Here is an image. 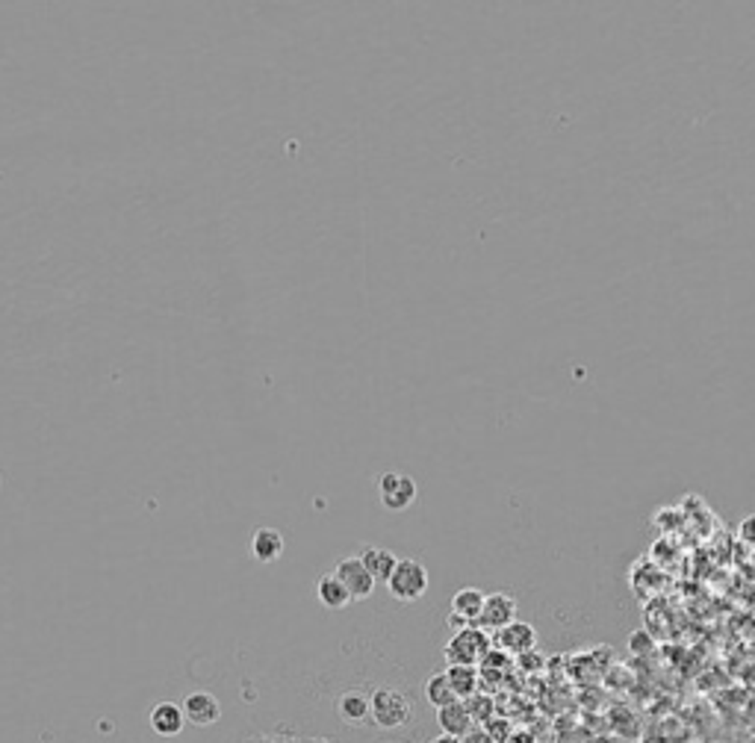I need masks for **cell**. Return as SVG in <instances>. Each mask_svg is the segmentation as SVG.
<instances>
[{"label":"cell","mask_w":755,"mask_h":743,"mask_svg":"<svg viewBox=\"0 0 755 743\" xmlns=\"http://www.w3.org/2000/svg\"><path fill=\"white\" fill-rule=\"evenodd\" d=\"M496 646L490 637V631L478 628V626H469V628H460L451 635V640L446 644V664L449 667H478L481 661L487 658L490 649Z\"/></svg>","instance_id":"6da1fadb"},{"label":"cell","mask_w":755,"mask_h":743,"mask_svg":"<svg viewBox=\"0 0 755 743\" xmlns=\"http://www.w3.org/2000/svg\"><path fill=\"white\" fill-rule=\"evenodd\" d=\"M428 569L422 566L414 557H399L396 569H392L387 590L392 599H399V602H419L422 596L428 593Z\"/></svg>","instance_id":"7a4b0ae2"},{"label":"cell","mask_w":755,"mask_h":743,"mask_svg":"<svg viewBox=\"0 0 755 743\" xmlns=\"http://www.w3.org/2000/svg\"><path fill=\"white\" fill-rule=\"evenodd\" d=\"M369 699H372V722H375L378 729H387V731L401 729L405 722H410V717H414L410 699L396 687H378Z\"/></svg>","instance_id":"3957f363"},{"label":"cell","mask_w":755,"mask_h":743,"mask_svg":"<svg viewBox=\"0 0 755 743\" xmlns=\"http://www.w3.org/2000/svg\"><path fill=\"white\" fill-rule=\"evenodd\" d=\"M375 493H378L381 507L399 514V511H408V507L416 502L419 487H416L414 478L405 475V472H381L378 484H375Z\"/></svg>","instance_id":"277c9868"},{"label":"cell","mask_w":755,"mask_h":743,"mask_svg":"<svg viewBox=\"0 0 755 743\" xmlns=\"http://www.w3.org/2000/svg\"><path fill=\"white\" fill-rule=\"evenodd\" d=\"M334 573H337V578L342 582V587L348 590V596L355 599V602H360V599H369L372 593H375V584H378V582L369 575V569L364 566V561H360L357 555L342 557V561H337Z\"/></svg>","instance_id":"5b68a950"},{"label":"cell","mask_w":755,"mask_h":743,"mask_svg":"<svg viewBox=\"0 0 755 743\" xmlns=\"http://www.w3.org/2000/svg\"><path fill=\"white\" fill-rule=\"evenodd\" d=\"M517 614H519V605L510 593H487L485 610H481L476 626L496 635V631L508 628L510 623H517Z\"/></svg>","instance_id":"8992f818"},{"label":"cell","mask_w":755,"mask_h":743,"mask_svg":"<svg viewBox=\"0 0 755 743\" xmlns=\"http://www.w3.org/2000/svg\"><path fill=\"white\" fill-rule=\"evenodd\" d=\"M493 644H496V649H502L505 655L522 658V655H528V652H535V649H537V631H535V626H528V623H522V619H517V623H510L508 628L496 631Z\"/></svg>","instance_id":"52a82bcc"},{"label":"cell","mask_w":755,"mask_h":743,"mask_svg":"<svg viewBox=\"0 0 755 743\" xmlns=\"http://www.w3.org/2000/svg\"><path fill=\"white\" fill-rule=\"evenodd\" d=\"M184 714L186 722H193L198 729L213 726V722L221 720V702L210 690H195V694H189L184 699Z\"/></svg>","instance_id":"ba28073f"},{"label":"cell","mask_w":755,"mask_h":743,"mask_svg":"<svg viewBox=\"0 0 755 743\" xmlns=\"http://www.w3.org/2000/svg\"><path fill=\"white\" fill-rule=\"evenodd\" d=\"M248 552L257 564H275V561H280V555H284V534L269 525L257 528L248 540Z\"/></svg>","instance_id":"9c48e42d"},{"label":"cell","mask_w":755,"mask_h":743,"mask_svg":"<svg viewBox=\"0 0 755 743\" xmlns=\"http://www.w3.org/2000/svg\"><path fill=\"white\" fill-rule=\"evenodd\" d=\"M150 729H154V735L159 738H177L180 731L186 726V714H184V705H175V702H159V705L150 708Z\"/></svg>","instance_id":"30bf717a"},{"label":"cell","mask_w":755,"mask_h":743,"mask_svg":"<svg viewBox=\"0 0 755 743\" xmlns=\"http://www.w3.org/2000/svg\"><path fill=\"white\" fill-rule=\"evenodd\" d=\"M337 714L348 726H364L366 720H372V699L364 690H346L337 702Z\"/></svg>","instance_id":"8fae6325"},{"label":"cell","mask_w":755,"mask_h":743,"mask_svg":"<svg viewBox=\"0 0 755 743\" xmlns=\"http://www.w3.org/2000/svg\"><path fill=\"white\" fill-rule=\"evenodd\" d=\"M485 599H487L485 590H478V587H460L458 593L451 596V614L460 617V619H467L469 626H476L478 617H481V610H485Z\"/></svg>","instance_id":"7c38bea8"},{"label":"cell","mask_w":755,"mask_h":743,"mask_svg":"<svg viewBox=\"0 0 755 743\" xmlns=\"http://www.w3.org/2000/svg\"><path fill=\"white\" fill-rule=\"evenodd\" d=\"M357 557L369 569V575L375 578V582H384V584L390 582L392 569H396V564H399V557L392 555L390 549H381V546H364V552H360Z\"/></svg>","instance_id":"4fadbf2b"},{"label":"cell","mask_w":755,"mask_h":743,"mask_svg":"<svg viewBox=\"0 0 755 743\" xmlns=\"http://www.w3.org/2000/svg\"><path fill=\"white\" fill-rule=\"evenodd\" d=\"M437 722H440L442 735L463 738L472 729V714H469L467 702H451V705L440 708L437 711Z\"/></svg>","instance_id":"5bb4252c"},{"label":"cell","mask_w":755,"mask_h":743,"mask_svg":"<svg viewBox=\"0 0 755 743\" xmlns=\"http://www.w3.org/2000/svg\"><path fill=\"white\" fill-rule=\"evenodd\" d=\"M316 596H319V602L325 605L328 610H342V608H348L355 599L348 596V590L342 587V582L337 578V573H325L316 582Z\"/></svg>","instance_id":"9a60e30c"},{"label":"cell","mask_w":755,"mask_h":743,"mask_svg":"<svg viewBox=\"0 0 755 743\" xmlns=\"http://www.w3.org/2000/svg\"><path fill=\"white\" fill-rule=\"evenodd\" d=\"M446 678L460 702L478 694V667H446Z\"/></svg>","instance_id":"2e32d148"},{"label":"cell","mask_w":755,"mask_h":743,"mask_svg":"<svg viewBox=\"0 0 755 743\" xmlns=\"http://www.w3.org/2000/svg\"><path fill=\"white\" fill-rule=\"evenodd\" d=\"M425 699H428V705L437 708V711L446 708V705H451V702H460L455 690H451L446 673H434V676L425 681Z\"/></svg>","instance_id":"e0dca14e"},{"label":"cell","mask_w":755,"mask_h":743,"mask_svg":"<svg viewBox=\"0 0 755 743\" xmlns=\"http://www.w3.org/2000/svg\"><path fill=\"white\" fill-rule=\"evenodd\" d=\"M629 649L634 655H643V652H652L656 644H652V637L647 635V631H634V635L629 637Z\"/></svg>","instance_id":"ac0fdd59"},{"label":"cell","mask_w":755,"mask_h":743,"mask_svg":"<svg viewBox=\"0 0 755 743\" xmlns=\"http://www.w3.org/2000/svg\"><path fill=\"white\" fill-rule=\"evenodd\" d=\"M741 537L747 540L750 546H755V516H747L741 523Z\"/></svg>","instance_id":"d6986e66"},{"label":"cell","mask_w":755,"mask_h":743,"mask_svg":"<svg viewBox=\"0 0 755 743\" xmlns=\"http://www.w3.org/2000/svg\"><path fill=\"white\" fill-rule=\"evenodd\" d=\"M434 743H460V738H451V735H440Z\"/></svg>","instance_id":"ffe728a7"}]
</instances>
